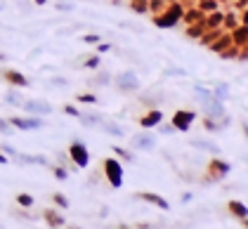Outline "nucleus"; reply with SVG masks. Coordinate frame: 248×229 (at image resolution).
Returning a JSON list of instances; mask_svg holds the SVG:
<instances>
[{"instance_id":"22","label":"nucleus","mask_w":248,"mask_h":229,"mask_svg":"<svg viewBox=\"0 0 248 229\" xmlns=\"http://www.w3.org/2000/svg\"><path fill=\"white\" fill-rule=\"evenodd\" d=\"M239 24H241V21H239V17H236L234 12H227V15L222 17V26H225L227 31H232V29H236Z\"/></svg>"},{"instance_id":"34","label":"nucleus","mask_w":248,"mask_h":229,"mask_svg":"<svg viewBox=\"0 0 248 229\" xmlns=\"http://www.w3.org/2000/svg\"><path fill=\"white\" fill-rule=\"evenodd\" d=\"M5 99H7V104H17V107H21V104H24V102H21V97L15 95V92H10V95L5 97Z\"/></svg>"},{"instance_id":"40","label":"nucleus","mask_w":248,"mask_h":229,"mask_svg":"<svg viewBox=\"0 0 248 229\" xmlns=\"http://www.w3.org/2000/svg\"><path fill=\"white\" fill-rule=\"evenodd\" d=\"M55 177L57 180H66V170L64 168H55Z\"/></svg>"},{"instance_id":"51","label":"nucleus","mask_w":248,"mask_h":229,"mask_svg":"<svg viewBox=\"0 0 248 229\" xmlns=\"http://www.w3.org/2000/svg\"><path fill=\"white\" fill-rule=\"evenodd\" d=\"M244 225H246V229H248V217H244Z\"/></svg>"},{"instance_id":"49","label":"nucleus","mask_w":248,"mask_h":229,"mask_svg":"<svg viewBox=\"0 0 248 229\" xmlns=\"http://www.w3.org/2000/svg\"><path fill=\"white\" fill-rule=\"evenodd\" d=\"M5 59H7V57H5V55H2V52H0V61H5Z\"/></svg>"},{"instance_id":"37","label":"nucleus","mask_w":248,"mask_h":229,"mask_svg":"<svg viewBox=\"0 0 248 229\" xmlns=\"http://www.w3.org/2000/svg\"><path fill=\"white\" fill-rule=\"evenodd\" d=\"M239 59H244V61H248V43L244 45V47H239Z\"/></svg>"},{"instance_id":"35","label":"nucleus","mask_w":248,"mask_h":229,"mask_svg":"<svg viewBox=\"0 0 248 229\" xmlns=\"http://www.w3.org/2000/svg\"><path fill=\"white\" fill-rule=\"evenodd\" d=\"M76 99H78V102H85V104H95V102H97L95 95H78Z\"/></svg>"},{"instance_id":"50","label":"nucleus","mask_w":248,"mask_h":229,"mask_svg":"<svg viewBox=\"0 0 248 229\" xmlns=\"http://www.w3.org/2000/svg\"><path fill=\"white\" fill-rule=\"evenodd\" d=\"M118 229H130V227H128V225H121V227H118Z\"/></svg>"},{"instance_id":"14","label":"nucleus","mask_w":248,"mask_h":229,"mask_svg":"<svg viewBox=\"0 0 248 229\" xmlns=\"http://www.w3.org/2000/svg\"><path fill=\"white\" fill-rule=\"evenodd\" d=\"M161 121H163V114H161L158 109H152L147 116L140 118V125H142V128H156V125H161Z\"/></svg>"},{"instance_id":"1","label":"nucleus","mask_w":248,"mask_h":229,"mask_svg":"<svg viewBox=\"0 0 248 229\" xmlns=\"http://www.w3.org/2000/svg\"><path fill=\"white\" fill-rule=\"evenodd\" d=\"M182 12H185V5L182 2H177V0H170V5L166 7V10H161L158 15H154V26H158V29H172V26H177V21L182 19Z\"/></svg>"},{"instance_id":"27","label":"nucleus","mask_w":248,"mask_h":229,"mask_svg":"<svg viewBox=\"0 0 248 229\" xmlns=\"http://www.w3.org/2000/svg\"><path fill=\"white\" fill-rule=\"evenodd\" d=\"M220 57H222V59H239V47L232 43L227 50H222V52H220Z\"/></svg>"},{"instance_id":"33","label":"nucleus","mask_w":248,"mask_h":229,"mask_svg":"<svg viewBox=\"0 0 248 229\" xmlns=\"http://www.w3.org/2000/svg\"><path fill=\"white\" fill-rule=\"evenodd\" d=\"M0 133L2 135H12L15 133V128L10 125V121H2V118H0Z\"/></svg>"},{"instance_id":"9","label":"nucleus","mask_w":248,"mask_h":229,"mask_svg":"<svg viewBox=\"0 0 248 229\" xmlns=\"http://www.w3.org/2000/svg\"><path fill=\"white\" fill-rule=\"evenodd\" d=\"M229 36H232V43H234L236 47H244L248 43V24H239L236 29L229 31Z\"/></svg>"},{"instance_id":"16","label":"nucleus","mask_w":248,"mask_h":229,"mask_svg":"<svg viewBox=\"0 0 248 229\" xmlns=\"http://www.w3.org/2000/svg\"><path fill=\"white\" fill-rule=\"evenodd\" d=\"M43 215H45V220H47V225H50V227H52V229L64 227V215H59L57 210L47 208V210H45V213H43Z\"/></svg>"},{"instance_id":"20","label":"nucleus","mask_w":248,"mask_h":229,"mask_svg":"<svg viewBox=\"0 0 248 229\" xmlns=\"http://www.w3.org/2000/svg\"><path fill=\"white\" fill-rule=\"evenodd\" d=\"M203 31H206L203 21H199V24H189V26H187V38H201V36H203Z\"/></svg>"},{"instance_id":"28","label":"nucleus","mask_w":248,"mask_h":229,"mask_svg":"<svg viewBox=\"0 0 248 229\" xmlns=\"http://www.w3.org/2000/svg\"><path fill=\"white\" fill-rule=\"evenodd\" d=\"M99 125H102V128H104V130H107L109 135H116V137H118V135H123L121 125H116V123H104V121H102Z\"/></svg>"},{"instance_id":"39","label":"nucleus","mask_w":248,"mask_h":229,"mask_svg":"<svg viewBox=\"0 0 248 229\" xmlns=\"http://www.w3.org/2000/svg\"><path fill=\"white\" fill-rule=\"evenodd\" d=\"M83 40H85V43H90V45H95V43H99L102 38H99V36H95V33H90V36H85Z\"/></svg>"},{"instance_id":"8","label":"nucleus","mask_w":248,"mask_h":229,"mask_svg":"<svg viewBox=\"0 0 248 229\" xmlns=\"http://www.w3.org/2000/svg\"><path fill=\"white\" fill-rule=\"evenodd\" d=\"M135 198H140V201H147V203H152V206H158L161 210H168V208H170V203H168L163 196H158V194L142 191V194H135Z\"/></svg>"},{"instance_id":"42","label":"nucleus","mask_w":248,"mask_h":229,"mask_svg":"<svg viewBox=\"0 0 248 229\" xmlns=\"http://www.w3.org/2000/svg\"><path fill=\"white\" fill-rule=\"evenodd\" d=\"M232 2H234V7H241V10L248 5V0H232Z\"/></svg>"},{"instance_id":"47","label":"nucleus","mask_w":248,"mask_h":229,"mask_svg":"<svg viewBox=\"0 0 248 229\" xmlns=\"http://www.w3.org/2000/svg\"><path fill=\"white\" fill-rule=\"evenodd\" d=\"M45 2H47V0H36V5H45Z\"/></svg>"},{"instance_id":"5","label":"nucleus","mask_w":248,"mask_h":229,"mask_svg":"<svg viewBox=\"0 0 248 229\" xmlns=\"http://www.w3.org/2000/svg\"><path fill=\"white\" fill-rule=\"evenodd\" d=\"M194 121H196V114H194V111H187V109H185V111H175V116H172V128L187 133Z\"/></svg>"},{"instance_id":"18","label":"nucleus","mask_w":248,"mask_h":229,"mask_svg":"<svg viewBox=\"0 0 248 229\" xmlns=\"http://www.w3.org/2000/svg\"><path fill=\"white\" fill-rule=\"evenodd\" d=\"M229 213H232V215H236V217H239V220H244V217H248V208L246 206H244V203H241V201H229Z\"/></svg>"},{"instance_id":"24","label":"nucleus","mask_w":248,"mask_h":229,"mask_svg":"<svg viewBox=\"0 0 248 229\" xmlns=\"http://www.w3.org/2000/svg\"><path fill=\"white\" fill-rule=\"evenodd\" d=\"M130 10L137 15H144L149 12V0H130Z\"/></svg>"},{"instance_id":"4","label":"nucleus","mask_w":248,"mask_h":229,"mask_svg":"<svg viewBox=\"0 0 248 229\" xmlns=\"http://www.w3.org/2000/svg\"><path fill=\"white\" fill-rule=\"evenodd\" d=\"M69 156H71V161H74V166H76V168H88V163H90L88 147H85V144H80V142H74V144L69 147Z\"/></svg>"},{"instance_id":"43","label":"nucleus","mask_w":248,"mask_h":229,"mask_svg":"<svg viewBox=\"0 0 248 229\" xmlns=\"http://www.w3.org/2000/svg\"><path fill=\"white\" fill-rule=\"evenodd\" d=\"M241 24H248V5L244 7V15H241Z\"/></svg>"},{"instance_id":"32","label":"nucleus","mask_w":248,"mask_h":229,"mask_svg":"<svg viewBox=\"0 0 248 229\" xmlns=\"http://www.w3.org/2000/svg\"><path fill=\"white\" fill-rule=\"evenodd\" d=\"M52 198H55V203H57L59 208H69V198H66L64 194H55Z\"/></svg>"},{"instance_id":"6","label":"nucleus","mask_w":248,"mask_h":229,"mask_svg":"<svg viewBox=\"0 0 248 229\" xmlns=\"http://www.w3.org/2000/svg\"><path fill=\"white\" fill-rule=\"evenodd\" d=\"M10 125L17 128V130H40L43 121L40 118H19V116H15V118H10Z\"/></svg>"},{"instance_id":"11","label":"nucleus","mask_w":248,"mask_h":229,"mask_svg":"<svg viewBox=\"0 0 248 229\" xmlns=\"http://www.w3.org/2000/svg\"><path fill=\"white\" fill-rule=\"evenodd\" d=\"M21 107L26 109V114H36V116H43V114H50V111H52V107H50L47 102H24Z\"/></svg>"},{"instance_id":"21","label":"nucleus","mask_w":248,"mask_h":229,"mask_svg":"<svg viewBox=\"0 0 248 229\" xmlns=\"http://www.w3.org/2000/svg\"><path fill=\"white\" fill-rule=\"evenodd\" d=\"M191 147H196V149H206V152H213V153L220 152V147H217V144L206 142V139H191Z\"/></svg>"},{"instance_id":"7","label":"nucleus","mask_w":248,"mask_h":229,"mask_svg":"<svg viewBox=\"0 0 248 229\" xmlns=\"http://www.w3.org/2000/svg\"><path fill=\"white\" fill-rule=\"evenodd\" d=\"M116 85L121 88V90H125V92H133L140 88V80L135 76L133 71H125V74H121V76L116 78Z\"/></svg>"},{"instance_id":"44","label":"nucleus","mask_w":248,"mask_h":229,"mask_svg":"<svg viewBox=\"0 0 248 229\" xmlns=\"http://www.w3.org/2000/svg\"><path fill=\"white\" fill-rule=\"evenodd\" d=\"M172 130H175V128H172V125H163V128H161V133H166V135H170Z\"/></svg>"},{"instance_id":"15","label":"nucleus","mask_w":248,"mask_h":229,"mask_svg":"<svg viewBox=\"0 0 248 229\" xmlns=\"http://www.w3.org/2000/svg\"><path fill=\"white\" fill-rule=\"evenodd\" d=\"M222 17H225V15H222L220 10L208 12V15L203 17V26H206V29H220V26H222Z\"/></svg>"},{"instance_id":"17","label":"nucleus","mask_w":248,"mask_h":229,"mask_svg":"<svg viewBox=\"0 0 248 229\" xmlns=\"http://www.w3.org/2000/svg\"><path fill=\"white\" fill-rule=\"evenodd\" d=\"M133 147H137V149H152L154 147V137L152 135H135L133 137Z\"/></svg>"},{"instance_id":"30","label":"nucleus","mask_w":248,"mask_h":229,"mask_svg":"<svg viewBox=\"0 0 248 229\" xmlns=\"http://www.w3.org/2000/svg\"><path fill=\"white\" fill-rule=\"evenodd\" d=\"M17 203H19L21 208H31V206H33V196H29V194H19V196H17Z\"/></svg>"},{"instance_id":"25","label":"nucleus","mask_w":248,"mask_h":229,"mask_svg":"<svg viewBox=\"0 0 248 229\" xmlns=\"http://www.w3.org/2000/svg\"><path fill=\"white\" fill-rule=\"evenodd\" d=\"M170 5V0H149V12L152 15H158L161 10H166Z\"/></svg>"},{"instance_id":"23","label":"nucleus","mask_w":248,"mask_h":229,"mask_svg":"<svg viewBox=\"0 0 248 229\" xmlns=\"http://www.w3.org/2000/svg\"><path fill=\"white\" fill-rule=\"evenodd\" d=\"M217 5H220L217 0H199V2H196V7H199L201 12H206V15H208V12H215Z\"/></svg>"},{"instance_id":"19","label":"nucleus","mask_w":248,"mask_h":229,"mask_svg":"<svg viewBox=\"0 0 248 229\" xmlns=\"http://www.w3.org/2000/svg\"><path fill=\"white\" fill-rule=\"evenodd\" d=\"M222 33H225V31H222V26H220V29H206V31H203V36H201V45H206V47H208L210 43H213V40L217 38V36H222Z\"/></svg>"},{"instance_id":"26","label":"nucleus","mask_w":248,"mask_h":229,"mask_svg":"<svg viewBox=\"0 0 248 229\" xmlns=\"http://www.w3.org/2000/svg\"><path fill=\"white\" fill-rule=\"evenodd\" d=\"M15 156H17V161H19V163H38V166L45 163V158H43V156H24V153H15Z\"/></svg>"},{"instance_id":"48","label":"nucleus","mask_w":248,"mask_h":229,"mask_svg":"<svg viewBox=\"0 0 248 229\" xmlns=\"http://www.w3.org/2000/svg\"><path fill=\"white\" fill-rule=\"evenodd\" d=\"M244 130H246V137H248V123H244Z\"/></svg>"},{"instance_id":"31","label":"nucleus","mask_w":248,"mask_h":229,"mask_svg":"<svg viewBox=\"0 0 248 229\" xmlns=\"http://www.w3.org/2000/svg\"><path fill=\"white\" fill-rule=\"evenodd\" d=\"M210 95L215 97V99H220V102H222V99H227V85H217Z\"/></svg>"},{"instance_id":"2","label":"nucleus","mask_w":248,"mask_h":229,"mask_svg":"<svg viewBox=\"0 0 248 229\" xmlns=\"http://www.w3.org/2000/svg\"><path fill=\"white\" fill-rule=\"evenodd\" d=\"M104 175H107V180H109V184L114 189H118L123 184V166L116 158H107L104 161Z\"/></svg>"},{"instance_id":"45","label":"nucleus","mask_w":248,"mask_h":229,"mask_svg":"<svg viewBox=\"0 0 248 229\" xmlns=\"http://www.w3.org/2000/svg\"><path fill=\"white\" fill-rule=\"evenodd\" d=\"M109 47H111V45H107V43L102 45V43H99V52H109Z\"/></svg>"},{"instance_id":"12","label":"nucleus","mask_w":248,"mask_h":229,"mask_svg":"<svg viewBox=\"0 0 248 229\" xmlns=\"http://www.w3.org/2000/svg\"><path fill=\"white\" fill-rule=\"evenodd\" d=\"M2 76H5V80H7L10 85H15V88H26V85H29V78L24 76V74H19V71H15V69H7Z\"/></svg>"},{"instance_id":"36","label":"nucleus","mask_w":248,"mask_h":229,"mask_svg":"<svg viewBox=\"0 0 248 229\" xmlns=\"http://www.w3.org/2000/svg\"><path fill=\"white\" fill-rule=\"evenodd\" d=\"M111 152H114V153H118V156H123L125 161H133V156H130V153H125V152H123V149H121V147H111Z\"/></svg>"},{"instance_id":"10","label":"nucleus","mask_w":248,"mask_h":229,"mask_svg":"<svg viewBox=\"0 0 248 229\" xmlns=\"http://www.w3.org/2000/svg\"><path fill=\"white\" fill-rule=\"evenodd\" d=\"M203 17H206V12H201L196 5H191V7H185V12H182V19L187 26L189 24H199V21H203Z\"/></svg>"},{"instance_id":"3","label":"nucleus","mask_w":248,"mask_h":229,"mask_svg":"<svg viewBox=\"0 0 248 229\" xmlns=\"http://www.w3.org/2000/svg\"><path fill=\"white\" fill-rule=\"evenodd\" d=\"M232 170V166H229L227 161H220V158H213L208 163V182H220V180H225Z\"/></svg>"},{"instance_id":"46","label":"nucleus","mask_w":248,"mask_h":229,"mask_svg":"<svg viewBox=\"0 0 248 229\" xmlns=\"http://www.w3.org/2000/svg\"><path fill=\"white\" fill-rule=\"evenodd\" d=\"M0 163H7V156L5 153H0Z\"/></svg>"},{"instance_id":"13","label":"nucleus","mask_w":248,"mask_h":229,"mask_svg":"<svg viewBox=\"0 0 248 229\" xmlns=\"http://www.w3.org/2000/svg\"><path fill=\"white\" fill-rule=\"evenodd\" d=\"M229 45H232V36H229V31H225L222 36H217V38L210 43L208 50H210V52H215V55H220L222 50H227Z\"/></svg>"},{"instance_id":"41","label":"nucleus","mask_w":248,"mask_h":229,"mask_svg":"<svg viewBox=\"0 0 248 229\" xmlns=\"http://www.w3.org/2000/svg\"><path fill=\"white\" fill-rule=\"evenodd\" d=\"M64 111H66L69 116H80V114L76 111V107H71V104H69V107H64Z\"/></svg>"},{"instance_id":"29","label":"nucleus","mask_w":248,"mask_h":229,"mask_svg":"<svg viewBox=\"0 0 248 229\" xmlns=\"http://www.w3.org/2000/svg\"><path fill=\"white\" fill-rule=\"evenodd\" d=\"M83 125H99L102 123V116H78Z\"/></svg>"},{"instance_id":"38","label":"nucleus","mask_w":248,"mask_h":229,"mask_svg":"<svg viewBox=\"0 0 248 229\" xmlns=\"http://www.w3.org/2000/svg\"><path fill=\"white\" fill-rule=\"evenodd\" d=\"M85 66H88V69H95V66H99V57H90L88 61H85Z\"/></svg>"}]
</instances>
